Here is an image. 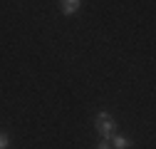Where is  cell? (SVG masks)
<instances>
[{
	"instance_id": "1",
	"label": "cell",
	"mask_w": 156,
	"mask_h": 149,
	"mask_svg": "<svg viewBox=\"0 0 156 149\" xmlns=\"http://www.w3.org/2000/svg\"><path fill=\"white\" fill-rule=\"evenodd\" d=\"M94 127H97V132L102 134V139H112V137L116 134V122L107 114V112H99V114H97Z\"/></svg>"
},
{
	"instance_id": "2",
	"label": "cell",
	"mask_w": 156,
	"mask_h": 149,
	"mask_svg": "<svg viewBox=\"0 0 156 149\" xmlns=\"http://www.w3.org/2000/svg\"><path fill=\"white\" fill-rule=\"evenodd\" d=\"M109 144H112V149H131L134 147V142L129 137H124V134H114L109 139Z\"/></svg>"
},
{
	"instance_id": "3",
	"label": "cell",
	"mask_w": 156,
	"mask_h": 149,
	"mask_svg": "<svg viewBox=\"0 0 156 149\" xmlns=\"http://www.w3.org/2000/svg\"><path fill=\"white\" fill-rule=\"evenodd\" d=\"M82 0H62V13L65 15H74L77 10H80Z\"/></svg>"
},
{
	"instance_id": "4",
	"label": "cell",
	"mask_w": 156,
	"mask_h": 149,
	"mask_svg": "<svg viewBox=\"0 0 156 149\" xmlns=\"http://www.w3.org/2000/svg\"><path fill=\"white\" fill-rule=\"evenodd\" d=\"M8 147H10V134L0 132V149H8Z\"/></svg>"
},
{
	"instance_id": "5",
	"label": "cell",
	"mask_w": 156,
	"mask_h": 149,
	"mask_svg": "<svg viewBox=\"0 0 156 149\" xmlns=\"http://www.w3.org/2000/svg\"><path fill=\"white\" fill-rule=\"evenodd\" d=\"M97 149H112V144H109V139H102L99 144H97Z\"/></svg>"
}]
</instances>
